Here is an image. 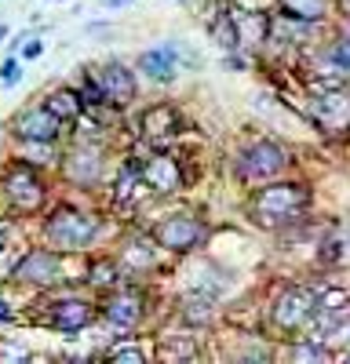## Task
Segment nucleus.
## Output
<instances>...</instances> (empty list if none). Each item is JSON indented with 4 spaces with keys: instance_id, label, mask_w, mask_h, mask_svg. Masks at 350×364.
<instances>
[{
    "instance_id": "nucleus-1",
    "label": "nucleus",
    "mask_w": 350,
    "mask_h": 364,
    "mask_svg": "<svg viewBox=\"0 0 350 364\" xmlns=\"http://www.w3.org/2000/svg\"><path fill=\"white\" fill-rule=\"evenodd\" d=\"M310 204V190L299 186V182H270V186H262L248 211H252V219L259 226H288V223H296L303 211Z\"/></svg>"
},
{
    "instance_id": "nucleus-2",
    "label": "nucleus",
    "mask_w": 350,
    "mask_h": 364,
    "mask_svg": "<svg viewBox=\"0 0 350 364\" xmlns=\"http://www.w3.org/2000/svg\"><path fill=\"white\" fill-rule=\"evenodd\" d=\"M95 230H99V223L92 215H84V211H73V208L55 211V215L44 223V237L51 240L55 248H63V252L84 248L88 240L95 237Z\"/></svg>"
},
{
    "instance_id": "nucleus-3",
    "label": "nucleus",
    "mask_w": 350,
    "mask_h": 364,
    "mask_svg": "<svg viewBox=\"0 0 350 364\" xmlns=\"http://www.w3.org/2000/svg\"><path fill=\"white\" fill-rule=\"evenodd\" d=\"M314 314H317V295L310 288H288L274 302L270 321H274L277 331H299L303 324L314 321Z\"/></svg>"
},
{
    "instance_id": "nucleus-4",
    "label": "nucleus",
    "mask_w": 350,
    "mask_h": 364,
    "mask_svg": "<svg viewBox=\"0 0 350 364\" xmlns=\"http://www.w3.org/2000/svg\"><path fill=\"white\" fill-rule=\"evenodd\" d=\"M288 168V157H285V149L270 139H259L255 146L245 149V157H241V175L252 178V182H270L277 178L281 171Z\"/></svg>"
},
{
    "instance_id": "nucleus-5",
    "label": "nucleus",
    "mask_w": 350,
    "mask_h": 364,
    "mask_svg": "<svg viewBox=\"0 0 350 364\" xmlns=\"http://www.w3.org/2000/svg\"><path fill=\"white\" fill-rule=\"evenodd\" d=\"M310 117H314V124L325 135L350 132V95H343L339 87H329L325 95H317L310 102Z\"/></svg>"
},
{
    "instance_id": "nucleus-6",
    "label": "nucleus",
    "mask_w": 350,
    "mask_h": 364,
    "mask_svg": "<svg viewBox=\"0 0 350 364\" xmlns=\"http://www.w3.org/2000/svg\"><path fill=\"white\" fill-rule=\"evenodd\" d=\"M154 240L161 248H168V252H190V248H197L204 240V226L193 215H171V219H164L154 230Z\"/></svg>"
},
{
    "instance_id": "nucleus-7",
    "label": "nucleus",
    "mask_w": 350,
    "mask_h": 364,
    "mask_svg": "<svg viewBox=\"0 0 350 364\" xmlns=\"http://www.w3.org/2000/svg\"><path fill=\"white\" fill-rule=\"evenodd\" d=\"M4 190H8V200L18 208V211H37L44 204V186H41V178L33 175V168H11L8 182H4Z\"/></svg>"
},
{
    "instance_id": "nucleus-8",
    "label": "nucleus",
    "mask_w": 350,
    "mask_h": 364,
    "mask_svg": "<svg viewBox=\"0 0 350 364\" xmlns=\"http://www.w3.org/2000/svg\"><path fill=\"white\" fill-rule=\"evenodd\" d=\"M317 343H325L339 331L350 328V295L346 291H332L325 302H317Z\"/></svg>"
},
{
    "instance_id": "nucleus-9",
    "label": "nucleus",
    "mask_w": 350,
    "mask_h": 364,
    "mask_svg": "<svg viewBox=\"0 0 350 364\" xmlns=\"http://www.w3.org/2000/svg\"><path fill=\"white\" fill-rule=\"evenodd\" d=\"M15 135L18 139H26V142H41V146H48V142H55L58 139V117L44 106H37V109H26L18 120H15Z\"/></svg>"
},
{
    "instance_id": "nucleus-10",
    "label": "nucleus",
    "mask_w": 350,
    "mask_h": 364,
    "mask_svg": "<svg viewBox=\"0 0 350 364\" xmlns=\"http://www.w3.org/2000/svg\"><path fill=\"white\" fill-rule=\"evenodd\" d=\"M15 277L26 284H55L58 281V255L48 248H33L15 266Z\"/></svg>"
},
{
    "instance_id": "nucleus-11",
    "label": "nucleus",
    "mask_w": 350,
    "mask_h": 364,
    "mask_svg": "<svg viewBox=\"0 0 350 364\" xmlns=\"http://www.w3.org/2000/svg\"><path fill=\"white\" fill-rule=\"evenodd\" d=\"M183 132V117L175 106H150L142 113V135L154 139V142H164V139H175Z\"/></svg>"
},
{
    "instance_id": "nucleus-12",
    "label": "nucleus",
    "mask_w": 350,
    "mask_h": 364,
    "mask_svg": "<svg viewBox=\"0 0 350 364\" xmlns=\"http://www.w3.org/2000/svg\"><path fill=\"white\" fill-rule=\"evenodd\" d=\"M142 182L150 190H157V193H175L183 186V171H179V164H175L171 157H150L142 164Z\"/></svg>"
},
{
    "instance_id": "nucleus-13",
    "label": "nucleus",
    "mask_w": 350,
    "mask_h": 364,
    "mask_svg": "<svg viewBox=\"0 0 350 364\" xmlns=\"http://www.w3.org/2000/svg\"><path fill=\"white\" fill-rule=\"evenodd\" d=\"M175 66H179V48L175 44H161V48H150L139 55V70L150 80H171Z\"/></svg>"
},
{
    "instance_id": "nucleus-14",
    "label": "nucleus",
    "mask_w": 350,
    "mask_h": 364,
    "mask_svg": "<svg viewBox=\"0 0 350 364\" xmlns=\"http://www.w3.org/2000/svg\"><path fill=\"white\" fill-rule=\"evenodd\" d=\"M233 18V29H238V44L241 48H259L267 44L270 37V18L259 15V11H230Z\"/></svg>"
},
{
    "instance_id": "nucleus-15",
    "label": "nucleus",
    "mask_w": 350,
    "mask_h": 364,
    "mask_svg": "<svg viewBox=\"0 0 350 364\" xmlns=\"http://www.w3.org/2000/svg\"><path fill=\"white\" fill-rule=\"evenodd\" d=\"M106 321L117 324V328H135L139 317H142V299L135 291H117L106 299V306H102Z\"/></svg>"
},
{
    "instance_id": "nucleus-16",
    "label": "nucleus",
    "mask_w": 350,
    "mask_h": 364,
    "mask_svg": "<svg viewBox=\"0 0 350 364\" xmlns=\"http://www.w3.org/2000/svg\"><path fill=\"white\" fill-rule=\"evenodd\" d=\"M99 87H102L106 102H113V106H124L135 95V80H132V73L121 63H113V66H106L99 73Z\"/></svg>"
},
{
    "instance_id": "nucleus-17",
    "label": "nucleus",
    "mask_w": 350,
    "mask_h": 364,
    "mask_svg": "<svg viewBox=\"0 0 350 364\" xmlns=\"http://www.w3.org/2000/svg\"><path fill=\"white\" fill-rule=\"evenodd\" d=\"M88 321H92V306L88 302H80V299H63V302H55L51 306V324L58 328V331H80Z\"/></svg>"
},
{
    "instance_id": "nucleus-18",
    "label": "nucleus",
    "mask_w": 350,
    "mask_h": 364,
    "mask_svg": "<svg viewBox=\"0 0 350 364\" xmlns=\"http://www.w3.org/2000/svg\"><path fill=\"white\" fill-rule=\"evenodd\" d=\"M66 175L73 182H84V186H92V182L102 175V161L95 149H77L73 157H66Z\"/></svg>"
},
{
    "instance_id": "nucleus-19",
    "label": "nucleus",
    "mask_w": 350,
    "mask_h": 364,
    "mask_svg": "<svg viewBox=\"0 0 350 364\" xmlns=\"http://www.w3.org/2000/svg\"><path fill=\"white\" fill-rule=\"evenodd\" d=\"M277 8H281V15H288V18L317 22V18H325L329 0H277Z\"/></svg>"
},
{
    "instance_id": "nucleus-20",
    "label": "nucleus",
    "mask_w": 350,
    "mask_h": 364,
    "mask_svg": "<svg viewBox=\"0 0 350 364\" xmlns=\"http://www.w3.org/2000/svg\"><path fill=\"white\" fill-rule=\"evenodd\" d=\"M84 95H77V91H55V95L48 99V109L58 117V120H77L80 117V109H84V102H80Z\"/></svg>"
},
{
    "instance_id": "nucleus-21",
    "label": "nucleus",
    "mask_w": 350,
    "mask_h": 364,
    "mask_svg": "<svg viewBox=\"0 0 350 364\" xmlns=\"http://www.w3.org/2000/svg\"><path fill=\"white\" fill-rule=\"evenodd\" d=\"M212 37H219V48H226V51L241 48V44H238V29H233V18H230V11H226V15H219V18L212 22Z\"/></svg>"
},
{
    "instance_id": "nucleus-22",
    "label": "nucleus",
    "mask_w": 350,
    "mask_h": 364,
    "mask_svg": "<svg viewBox=\"0 0 350 364\" xmlns=\"http://www.w3.org/2000/svg\"><path fill=\"white\" fill-rule=\"evenodd\" d=\"M124 259H128V266H135V269H146V266H154V248L146 245V240H132V245H128V252H124Z\"/></svg>"
},
{
    "instance_id": "nucleus-23",
    "label": "nucleus",
    "mask_w": 350,
    "mask_h": 364,
    "mask_svg": "<svg viewBox=\"0 0 350 364\" xmlns=\"http://www.w3.org/2000/svg\"><path fill=\"white\" fill-rule=\"evenodd\" d=\"M292 357H296V360H325L329 353H325V346L307 343V346H296V350H292Z\"/></svg>"
},
{
    "instance_id": "nucleus-24",
    "label": "nucleus",
    "mask_w": 350,
    "mask_h": 364,
    "mask_svg": "<svg viewBox=\"0 0 350 364\" xmlns=\"http://www.w3.org/2000/svg\"><path fill=\"white\" fill-rule=\"evenodd\" d=\"M92 281H95V284H113V281H117V266H113V262H99V266L92 269Z\"/></svg>"
},
{
    "instance_id": "nucleus-25",
    "label": "nucleus",
    "mask_w": 350,
    "mask_h": 364,
    "mask_svg": "<svg viewBox=\"0 0 350 364\" xmlns=\"http://www.w3.org/2000/svg\"><path fill=\"white\" fill-rule=\"evenodd\" d=\"M110 360H132V364H142V350H135V346L110 350Z\"/></svg>"
},
{
    "instance_id": "nucleus-26",
    "label": "nucleus",
    "mask_w": 350,
    "mask_h": 364,
    "mask_svg": "<svg viewBox=\"0 0 350 364\" xmlns=\"http://www.w3.org/2000/svg\"><path fill=\"white\" fill-rule=\"evenodd\" d=\"M18 77H22V66L15 63V58H8V63L0 66V80H4V84H18Z\"/></svg>"
},
{
    "instance_id": "nucleus-27",
    "label": "nucleus",
    "mask_w": 350,
    "mask_h": 364,
    "mask_svg": "<svg viewBox=\"0 0 350 364\" xmlns=\"http://www.w3.org/2000/svg\"><path fill=\"white\" fill-rule=\"evenodd\" d=\"M339 63H343V70H350V37H343L339 44H336V51H332Z\"/></svg>"
},
{
    "instance_id": "nucleus-28",
    "label": "nucleus",
    "mask_w": 350,
    "mask_h": 364,
    "mask_svg": "<svg viewBox=\"0 0 350 364\" xmlns=\"http://www.w3.org/2000/svg\"><path fill=\"white\" fill-rule=\"evenodd\" d=\"M41 51H44V44H41V41H29V44L22 48V58H41Z\"/></svg>"
},
{
    "instance_id": "nucleus-29",
    "label": "nucleus",
    "mask_w": 350,
    "mask_h": 364,
    "mask_svg": "<svg viewBox=\"0 0 350 364\" xmlns=\"http://www.w3.org/2000/svg\"><path fill=\"white\" fill-rule=\"evenodd\" d=\"M8 317H11V306H8V302H4V299H0V324H4Z\"/></svg>"
},
{
    "instance_id": "nucleus-30",
    "label": "nucleus",
    "mask_w": 350,
    "mask_h": 364,
    "mask_svg": "<svg viewBox=\"0 0 350 364\" xmlns=\"http://www.w3.org/2000/svg\"><path fill=\"white\" fill-rule=\"evenodd\" d=\"M339 11H343V15L350 18V0H339Z\"/></svg>"
}]
</instances>
